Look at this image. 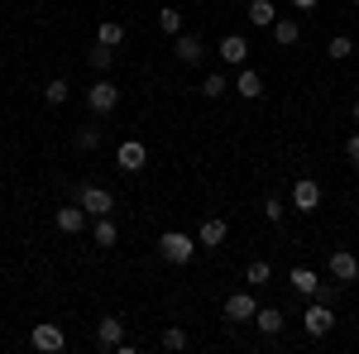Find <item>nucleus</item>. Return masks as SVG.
Masks as SVG:
<instances>
[{
  "label": "nucleus",
  "instance_id": "obj_1",
  "mask_svg": "<svg viewBox=\"0 0 359 354\" xmlns=\"http://www.w3.org/2000/svg\"><path fill=\"white\" fill-rule=\"evenodd\" d=\"M115 106H120V86H115L111 77H96V82L86 86V110H91V115H111Z\"/></svg>",
  "mask_w": 359,
  "mask_h": 354
},
{
  "label": "nucleus",
  "instance_id": "obj_2",
  "mask_svg": "<svg viewBox=\"0 0 359 354\" xmlns=\"http://www.w3.org/2000/svg\"><path fill=\"white\" fill-rule=\"evenodd\" d=\"M158 254H163L168 264H192V254H196V235H182V230H168L163 240H158Z\"/></svg>",
  "mask_w": 359,
  "mask_h": 354
},
{
  "label": "nucleus",
  "instance_id": "obj_3",
  "mask_svg": "<svg viewBox=\"0 0 359 354\" xmlns=\"http://www.w3.org/2000/svg\"><path fill=\"white\" fill-rule=\"evenodd\" d=\"M29 345L39 354H57L62 345H67V335H62V326H53V321H39V326L29 330Z\"/></svg>",
  "mask_w": 359,
  "mask_h": 354
},
{
  "label": "nucleus",
  "instance_id": "obj_4",
  "mask_svg": "<svg viewBox=\"0 0 359 354\" xmlns=\"http://www.w3.org/2000/svg\"><path fill=\"white\" fill-rule=\"evenodd\" d=\"M115 168H120V172H144V168H149V149H144L139 139H125V144L115 149Z\"/></svg>",
  "mask_w": 359,
  "mask_h": 354
},
{
  "label": "nucleus",
  "instance_id": "obj_5",
  "mask_svg": "<svg viewBox=\"0 0 359 354\" xmlns=\"http://www.w3.org/2000/svg\"><path fill=\"white\" fill-rule=\"evenodd\" d=\"M302 326H306V335H331V326H335V311H331V301H311L306 306V316H302Z\"/></svg>",
  "mask_w": 359,
  "mask_h": 354
},
{
  "label": "nucleus",
  "instance_id": "obj_6",
  "mask_svg": "<svg viewBox=\"0 0 359 354\" xmlns=\"http://www.w3.org/2000/svg\"><path fill=\"white\" fill-rule=\"evenodd\" d=\"M321 206V182L316 177H302L297 187H292V211H302V216H311Z\"/></svg>",
  "mask_w": 359,
  "mask_h": 354
},
{
  "label": "nucleus",
  "instance_id": "obj_7",
  "mask_svg": "<svg viewBox=\"0 0 359 354\" xmlns=\"http://www.w3.org/2000/svg\"><path fill=\"white\" fill-rule=\"evenodd\" d=\"M254 316H259L254 292H230V297H225V321H254Z\"/></svg>",
  "mask_w": 359,
  "mask_h": 354
},
{
  "label": "nucleus",
  "instance_id": "obj_8",
  "mask_svg": "<svg viewBox=\"0 0 359 354\" xmlns=\"http://www.w3.org/2000/svg\"><path fill=\"white\" fill-rule=\"evenodd\" d=\"M172 53H177V62H187V67H196V62L206 57V43H201L196 34H187V29H182V34L172 39Z\"/></svg>",
  "mask_w": 359,
  "mask_h": 354
},
{
  "label": "nucleus",
  "instance_id": "obj_9",
  "mask_svg": "<svg viewBox=\"0 0 359 354\" xmlns=\"http://www.w3.org/2000/svg\"><path fill=\"white\" fill-rule=\"evenodd\" d=\"M53 225L62 230V235H82V230H86V206H82V201H77V206H57Z\"/></svg>",
  "mask_w": 359,
  "mask_h": 354
},
{
  "label": "nucleus",
  "instance_id": "obj_10",
  "mask_svg": "<svg viewBox=\"0 0 359 354\" xmlns=\"http://www.w3.org/2000/svg\"><path fill=\"white\" fill-rule=\"evenodd\" d=\"M77 201L86 206V216H111V211H115V196L106 187H82V196H77Z\"/></svg>",
  "mask_w": 359,
  "mask_h": 354
},
{
  "label": "nucleus",
  "instance_id": "obj_11",
  "mask_svg": "<svg viewBox=\"0 0 359 354\" xmlns=\"http://www.w3.org/2000/svg\"><path fill=\"white\" fill-rule=\"evenodd\" d=\"M120 340H125V321H120V316H101V321H96V345H101V350H115Z\"/></svg>",
  "mask_w": 359,
  "mask_h": 354
},
{
  "label": "nucleus",
  "instance_id": "obj_12",
  "mask_svg": "<svg viewBox=\"0 0 359 354\" xmlns=\"http://www.w3.org/2000/svg\"><path fill=\"white\" fill-rule=\"evenodd\" d=\"M331 278L335 282H355L359 278V259L350 254V249H335L331 254Z\"/></svg>",
  "mask_w": 359,
  "mask_h": 354
},
{
  "label": "nucleus",
  "instance_id": "obj_13",
  "mask_svg": "<svg viewBox=\"0 0 359 354\" xmlns=\"http://www.w3.org/2000/svg\"><path fill=\"white\" fill-rule=\"evenodd\" d=\"M225 235H230V225H225L221 216H211V220H201V230H196V245L221 249V245H225Z\"/></svg>",
  "mask_w": 359,
  "mask_h": 354
},
{
  "label": "nucleus",
  "instance_id": "obj_14",
  "mask_svg": "<svg viewBox=\"0 0 359 354\" xmlns=\"http://www.w3.org/2000/svg\"><path fill=\"white\" fill-rule=\"evenodd\" d=\"M216 57H221V62H230V67H245L249 43L240 39V34H225V39H221V53H216Z\"/></svg>",
  "mask_w": 359,
  "mask_h": 354
},
{
  "label": "nucleus",
  "instance_id": "obj_15",
  "mask_svg": "<svg viewBox=\"0 0 359 354\" xmlns=\"http://www.w3.org/2000/svg\"><path fill=\"white\" fill-rule=\"evenodd\" d=\"M235 91H240L245 101H259V96H264V77L245 62V67H240V77H235Z\"/></svg>",
  "mask_w": 359,
  "mask_h": 354
},
{
  "label": "nucleus",
  "instance_id": "obj_16",
  "mask_svg": "<svg viewBox=\"0 0 359 354\" xmlns=\"http://www.w3.org/2000/svg\"><path fill=\"white\" fill-rule=\"evenodd\" d=\"M245 15H249V25H254V29H273V20H278L273 0H249Z\"/></svg>",
  "mask_w": 359,
  "mask_h": 354
},
{
  "label": "nucleus",
  "instance_id": "obj_17",
  "mask_svg": "<svg viewBox=\"0 0 359 354\" xmlns=\"http://www.w3.org/2000/svg\"><path fill=\"white\" fill-rule=\"evenodd\" d=\"M269 34H273L278 48H292V43L302 39V25H297V20H273V29H269Z\"/></svg>",
  "mask_w": 359,
  "mask_h": 354
},
{
  "label": "nucleus",
  "instance_id": "obj_18",
  "mask_svg": "<svg viewBox=\"0 0 359 354\" xmlns=\"http://www.w3.org/2000/svg\"><path fill=\"white\" fill-rule=\"evenodd\" d=\"M287 282H292V292H302L306 301L316 297V287H321V278H316L311 268H292V273H287Z\"/></svg>",
  "mask_w": 359,
  "mask_h": 354
},
{
  "label": "nucleus",
  "instance_id": "obj_19",
  "mask_svg": "<svg viewBox=\"0 0 359 354\" xmlns=\"http://www.w3.org/2000/svg\"><path fill=\"white\" fill-rule=\"evenodd\" d=\"M254 326H259V335H283V311L278 306H259V316H254Z\"/></svg>",
  "mask_w": 359,
  "mask_h": 354
},
{
  "label": "nucleus",
  "instance_id": "obj_20",
  "mask_svg": "<svg viewBox=\"0 0 359 354\" xmlns=\"http://www.w3.org/2000/svg\"><path fill=\"white\" fill-rule=\"evenodd\" d=\"M115 240H120V230H115V220H111V216H96V225H91V245L111 249Z\"/></svg>",
  "mask_w": 359,
  "mask_h": 354
},
{
  "label": "nucleus",
  "instance_id": "obj_21",
  "mask_svg": "<svg viewBox=\"0 0 359 354\" xmlns=\"http://www.w3.org/2000/svg\"><path fill=\"white\" fill-rule=\"evenodd\" d=\"M96 43L120 48V43H125V25H120V20H101V29H96Z\"/></svg>",
  "mask_w": 359,
  "mask_h": 354
},
{
  "label": "nucleus",
  "instance_id": "obj_22",
  "mask_svg": "<svg viewBox=\"0 0 359 354\" xmlns=\"http://www.w3.org/2000/svg\"><path fill=\"white\" fill-rule=\"evenodd\" d=\"M269 278H273V264H269V259H254V264L245 268V282H249V287H269Z\"/></svg>",
  "mask_w": 359,
  "mask_h": 354
},
{
  "label": "nucleus",
  "instance_id": "obj_23",
  "mask_svg": "<svg viewBox=\"0 0 359 354\" xmlns=\"http://www.w3.org/2000/svg\"><path fill=\"white\" fill-rule=\"evenodd\" d=\"M158 29H163L168 39H177V34H182V10L163 5V10H158Z\"/></svg>",
  "mask_w": 359,
  "mask_h": 354
},
{
  "label": "nucleus",
  "instance_id": "obj_24",
  "mask_svg": "<svg viewBox=\"0 0 359 354\" xmlns=\"http://www.w3.org/2000/svg\"><path fill=\"white\" fill-rule=\"evenodd\" d=\"M350 53H355V39L350 34H335L331 43H326V57H335V62H345Z\"/></svg>",
  "mask_w": 359,
  "mask_h": 354
},
{
  "label": "nucleus",
  "instance_id": "obj_25",
  "mask_svg": "<svg viewBox=\"0 0 359 354\" xmlns=\"http://www.w3.org/2000/svg\"><path fill=\"white\" fill-rule=\"evenodd\" d=\"M225 91H230L225 72H206V82H201V96H206V101H216V96H225Z\"/></svg>",
  "mask_w": 359,
  "mask_h": 354
},
{
  "label": "nucleus",
  "instance_id": "obj_26",
  "mask_svg": "<svg viewBox=\"0 0 359 354\" xmlns=\"http://www.w3.org/2000/svg\"><path fill=\"white\" fill-rule=\"evenodd\" d=\"M72 144H77V154H96V149H101V130H91V125H86V130L72 135Z\"/></svg>",
  "mask_w": 359,
  "mask_h": 354
},
{
  "label": "nucleus",
  "instance_id": "obj_27",
  "mask_svg": "<svg viewBox=\"0 0 359 354\" xmlns=\"http://www.w3.org/2000/svg\"><path fill=\"white\" fill-rule=\"evenodd\" d=\"M67 96H72V86L62 82V77H53V82L43 86V101H48V106H62V101H67Z\"/></svg>",
  "mask_w": 359,
  "mask_h": 354
},
{
  "label": "nucleus",
  "instance_id": "obj_28",
  "mask_svg": "<svg viewBox=\"0 0 359 354\" xmlns=\"http://www.w3.org/2000/svg\"><path fill=\"white\" fill-rule=\"evenodd\" d=\"M158 345H163V350H172V354H177V350H187V330H182V326H168Z\"/></svg>",
  "mask_w": 359,
  "mask_h": 354
},
{
  "label": "nucleus",
  "instance_id": "obj_29",
  "mask_svg": "<svg viewBox=\"0 0 359 354\" xmlns=\"http://www.w3.org/2000/svg\"><path fill=\"white\" fill-rule=\"evenodd\" d=\"M86 62H91L96 72H106V67H111V62H115V48H106V43H96V48L86 53Z\"/></svg>",
  "mask_w": 359,
  "mask_h": 354
},
{
  "label": "nucleus",
  "instance_id": "obj_30",
  "mask_svg": "<svg viewBox=\"0 0 359 354\" xmlns=\"http://www.w3.org/2000/svg\"><path fill=\"white\" fill-rule=\"evenodd\" d=\"M283 211H287V206H283L278 196H269V201H264V220H269V225H283Z\"/></svg>",
  "mask_w": 359,
  "mask_h": 354
},
{
  "label": "nucleus",
  "instance_id": "obj_31",
  "mask_svg": "<svg viewBox=\"0 0 359 354\" xmlns=\"http://www.w3.org/2000/svg\"><path fill=\"white\" fill-rule=\"evenodd\" d=\"M345 158H350V163H359V130L345 139Z\"/></svg>",
  "mask_w": 359,
  "mask_h": 354
},
{
  "label": "nucleus",
  "instance_id": "obj_32",
  "mask_svg": "<svg viewBox=\"0 0 359 354\" xmlns=\"http://www.w3.org/2000/svg\"><path fill=\"white\" fill-rule=\"evenodd\" d=\"M292 5H297V10H316L321 0H292Z\"/></svg>",
  "mask_w": 359,
  "mask_h": 354
},
{
  "label": "nucleus",
  "instance_id": "obj_33",
  "mask_svg": "<svg viewBox=\"0 0 359 354\" xmlns=\"http://www.w3.org/2000/svg\"><path fill=\"white\" fill-rule=\"evenodd\" d=\"M355 125H359V101H355Z\"/></svg>",
  "mask_w": 359,
  "mask_h": 354
}]
</instances>
